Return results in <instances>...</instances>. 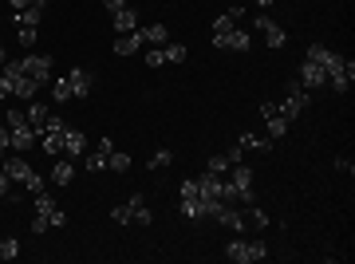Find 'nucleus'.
Returning a JSON list of instances; mask_svg holds the SVG:
<instances>
[{"instance_id":"obj_1","label":"nucleus","mask_w":355,"mask_h":264,"mask_svg":"<svg viewBox=\"0 0 355 264\" xmlns=\"http://www.w3.org/2000/svg\"><path fill=\"white\" fill-rule=\"evenodd\" d=\"M308 60L324 67V76H328V83H331L336 91H347V87H352V79H355V63H352V60H343L340 51L324 48V44H312V48H308Z\"/></svg>"},{"instance_id":"obj_2","label":"nucleus","mask_w":355,"mask_h":264,"mask_svg":"<svg viewBox=\"0 0 355 264\" xmlns=\"http://www.w3.org/2000/svg\"><path fill=\"white\" fill-rule=\"evenodd\" d=\"M91 87H95V76H91L87 67H71L67 76H60L55 83H51V99L55 103L83 99V95H91Z\"/></svg>"},{"instance_id":"obj_3","label":"nucleus","mask_w":355,"mask_h":264,"mask_svg":"<svg viewBox=\"0 0 355 264\" xmlns=\"http://www.w3.org/2000/svg\"><path fill=\"white\" fill-rule=\"evenodd\" d=\"M225 202H214V197H202V189H198V182L193 177H186L182 182V217L186 221H202V217H217V209H221Z\"/></svg>"},{"instance_id":"obj_4","label":"nucleus","mask_w":355,"mask_h":264,"mask_svg":"<svg viewBox=\"0 0 355 264\" xmlns=\"http://www.w3.org/2000/svg\"><path fill=\"white\" fill-rule=\"evenodd\" d=\"M51 225H67V213L55 205V197H51L48 189H40L36 193V217H32V237L48 233Z\"/></svg>"},{"instance_id":"obj_5","label":"nucleus","mask_w":355,"mask_h":264,"mask_svg":"<svg viewBox=\"0 0 355 264\" xmlns=\"http://www.w3.org/2000/svg\"><path fill=\"white\" fill-rule=\"evenodd\" d=\"M111 221H119V225H150L154 213H150V205H146V193H130L123 205H114Z\"/></svg>"},{"instance_id":"obj_6","label":"nucleus","mask_w":355,"mask_h":264,"mask_svg":"<svg viewBox=\"0 0 355 264\" xmlns=\"http://www.w3.org/2000/svg\"><path fill=\"white\" fill-rule=\"evenodd\" d=\"M304 83H300V79H292L288 87H284V99L277 103V111L284 114V118H288V123H296V118H300V114L308 111V95H304Z\"/></svg>"},{"instance_id":"obj_7","label":"nucleus","mask_w":355,"mask_h":264,"mask_svg":"<svg viewBox=\"0 0 355 264\" xmlns=\"http://www.w3.org/2000/svg\"><path fill=\"white\" fill-rule=\"evenodd\" d=\"M40 16H44V4H32V8H16L12 24H16V39L20 44H32L40 36Z\"/></svg>"},{"instance_id":"obj_8","label":"nucleus","mask_w":355,"mask_h":264,"mask_svg":"<svg viewBox=\"0 0 355 264\" xmlns=\"http://www.w3.org/2000/svg\"><path fill=\"white\" fill-rule=\"evenodd\" d=\"M8 139H12V150H32V142H36V130L32 123L24 118V111H8Z\"/></svg>"},{"instance_id":"obj_9","label":"nucleus","mask_w":355,"mask_h":264,"mask_svg":"<svg viewBox=\"0 0 355 264\" xmlns=\"http://www.w3.org/2000/svg\"><path fill=\"white\" fill-rule=\"evenodd\" d=\"M0 166H4V174L12 177V182H20V186L32 189V193H40V189H44V177H40L36 170L24 162V158H4Z\"/></svg>"},{"instance_id":"obj_10","label":"nucleus","mask_w":355,"mask_h":264,"mask_svg":"<svg viewBox=\"0 0 355 264\" xmlns=\"http://www.w3.org/2000/svg\"><path fill=\"white\" fill-rule=\"evenodd\" d=\"M268 256V245H261V240H229L225 245V261H233V264H253V261H265Z\"/></svg>"},{"instance_id":"obj_11","label":"nucleus","mask_w":355,"mask_h":264,"mask_svg":"<svg viewBox=\"0 0 355 264\" xmlns=\"http://www.w3.org/2000/svg\"><path fill=\"white\" fill-rule=\"evenodd\" d=\"M229 189H233V202H245L253 205V170L245 162H233V170H229Z\"/></svg>"},{"instance_id":"obj_12","label":"nucleus","mask_w":355,"mask_h":264,"mask_svg":"<svg viewBox=\"0 0 355 264\" xmlns=\"http://www.w3.org/2000/svg\"><path fill=\"white\" fill-rule=\"evenodd\" d=\"M0 76L12 83V95H20V99H28V103H32V95L40 91L36 79H28L24 71H20V60H16V63H4V71H0Z\"/></svg>"},{"instance_id":"obj_13","label":"nucleus","mask_w":355,"mask_h":264,"mask_svg":"<svg viewBox=\"0 0 355 264\" xmlns=\"http://www.w3.org/2000/svg\"><path fill=\"white\" fill-rule=\"evenodd\" d=\"M36 139H40V146H44L48 154H60V150H64V118H55V114H51L48 123L40 126Z\"/></svg>"},{"instance_id":"obj_14","label":"nucleus","mask_w":355,"mask_h":264,"mask_svg":"<svg viewBox=\"0 0 355 264\" xmlns=\"http://www.w3.org/2000/svg\"><path fill=\"white\" fill-rule=\"evenodd\" d=\"M190 55L186 44H162V48H146V63L150 67H166V63H182Z\"/></svg>"},{"instance_id":"obj_15","label":"nucleus","mask_w":355,"mask_h":264,"mask_svg":"<svg viewBox=\"0 0 355 264\" xmlns=\"http://www.w3.org/2000/svg\"><path fill=\"white\" fill-rule=\"evenodd\" d=\"M51 55H24V60H20V71H24L28 79H36L40 87H44V83H48L51 79Z\"/></svg>"},{"instance_id":"obj_16","label":"nucleus","mask_w":355,"mask_h":264,"mask_svg":"<svg viewBox=\"0 0 355 264\" xmlns=\"http://www.w3.org/2000/svg\"><path fill=\"white\" fill-rule=\"evenodd\" d=\"M261 118H265V126H268V139H284L288 134V118L277 111V103H261Z\"/></svg>"},{"instance_id":"obj_17","label":"nucleus","mask_w":355,"mask_h":264,"mask_svg":"<svg viewBox=\"0 0 355 264\" xmlns=\"http://www.w3.org/2000/svg\"><path fill=\"white\" fill-rule=\"evenodd\" d=\"M249 32H237V28H229V32H214V48L221 51H249Z\"/></svg>"},{"instance_id":"obj_18","label":"nucleus","mask_w":355,"mask_h":264,"mask_svg":"<svg viewBox=\"0 0 355 264\" xmlns=\"http://www.w3.org/2000/svg\"><path fill=\"white\" fill-rule=\"evenodd\" d=\"M111 150H114V142H111V139H99L95 154H91V158H83V166H87L91 174H99V170H107V162H111Z\"/></svg>"},{"instance_id":"obj_19","label":"nucleus","mask_w":355,"mask_h":264,"mask_svg":"<svg viewBox=\"0 0 355 264\" xmlns=\"http://www.w3.org/2000/svg\"><path fill=\"white\" fill-rule=\"evenodd\" d=\"M257 32H265V44L268 48H284V32H280V24L277 20H268V16H257Z\"/></svg>"},{"instance_id":"obj_20","label":"nucleus","mask_w":355,"mask_h":264,"mask_svg":"<svg viewBox=\"0 0 355 264\" xmlns=\"http://www.w3.org/2000/svg\"><path fill=\"white\" fill-rule=\"evenodd\" d=\"M64 150L71 154V158H79V154L87 150V134H83L79 126H67L64 123Z\"/></svg>"},{"instance_id":"obj_21","label":"nucleus","mask_w":355,"mask_h":264,"mask_svg":"<svg viewBox=\"0 0 355 264\" xmlns=\"http://www.w3.org/2000/svg\"><path fill=\"white\" fill-rule=\"evenodd\" d=\"M300 83L316 91V87H324V83H328V76H324V67H320V63L304 60V67H300Z\"/></svg>"},{"instance_id":"obj_22","label":"nucleus","mask_w":355,"mask_h":264,"mask_svg":"<svg viewBox=\"0 0 355 264\" xmlns=\"http://www.w3.org/2000/svg\"><path fill=\"white\" fill-rule=\"evenodd\" d=\"M146 48V39H142V32H127V36L114 39V55H135V51Z\"/></svg>"},{"instance_id":"obj_23","label":"nucleus","mask_w":355,"mask_h":264,"mask_svg":"<svg viewBox=\"0 0 355 264\" xmlns=\"http://www.w3.org/2000/svg\"><path fill=\"white\" fill-rule=\"evenodd\" d=\"M111 20H114V32H123V36H127V32H135V28H139V12H135V8H123V12H111Z\"/></svg>"},{"instance_id":"obj_24","label":"nucleus","mask_w":355,"mask_h":264,"mask_svg":"<svg viewBox=\"0 0 355 264\" xmlns=\"http://www.w3.org/2000/svg\"><path fill=\"white\" fill-rule=\"evenodd\" d=\"M217 221H221L225 229H233V233H245V225H249V221H245V213L229 209V205H221V209H217Z\"/></svg>"},{"instance_id":"obj_25","label":"nucleus","mask_w":355,"mask_h":264,"mask_svg":"<svg viewBox=\"0 0 355 264\" xmlns=\"http://www.w3.org/2000/svg\"><path fill=\"white\" fill-rule=\"evenodd\" d=\"M142 39H146L150 48H162V44H170V28H166V24H150V28H142Z\"/></svg>"},{"instance_id":"obj_26","label":"nucleus","mask_w":355,"mask_h":264,"mask_svg":"<svg viewBox=\"0 0 355 264\" xmlns=\"http://www.w3.org/2000/svg\"><path fill=\"white\" fill-rule=\"evenodd\" d=\"M24 118H28V123H32V130H36V134H40V126H44V123H48V118H51V111H48V107H44V103H32V107H28V111H24Z\"/></svg>"},{"instance_id":"obj_27","label":"nucleus","mask_w":355,"mask_h":264,"mask_svg":"<svg viewBox=\"0 0 355 264\" xmlns=\"http://www.w3.org/2000/svg\"><path fill=\"white\" fill-rule=\"evenodd\" d=\"M237 20H241V8H229V12H221L214 20V32H229V28H237Z\"/></svg>"},{"instance_id":"obj_28","label":"nucleus","mask_w":355,"mask_h":264,"mask_svg":"<svg viewBox=\"0 0 355 264\" xmlns=\"http://www.w3.org/2000/svg\"><path fill=\"white\" fill-rule=\"evenodd\" d=\"M71 177H76V166L71 162H55V170H51V182H55V186H67Z\"/></svg>"},{"instance_id":"obj_29","label":"nucleus","mask_w":355,"mask_h":264,"mask_svg":"<svg viewBox=\"0 0 355 264\" xmlns=\"http://www.w3.org/2000/svg\"><path fill=\"white\" fill-rule=\"evenodd\" d=\"M237 146H241V150H272V139H257V134H245L241 142H237Z\"/></svg>"},{"instance_id":"obj_30","label":"nucleus","mask_w":355,"mask_h":264,"mask_svg":"<svg viewBox=\"0 0 355 264\" xmlns=\"http://www.w3.org/2000/svg\"><path fill=\"white\" fill-rule=\"evenodd\" d=\"M205 170H209V174H229V170H233V158H229V154H217V158L205 162Z\"/></svg>"},{"instance_id":"obj_31","label":"nucleus","mask_w":355,"mask_h":264,"mask_svg":"<svg viewBox=\"0 0 355 264\" xmlns=\"http://www.w3.org/2000/svg\"><path fill=\"white\" fill-rule=\"evenodd\" d=\"M107 170H114V174H127L130 170V158L123 150H111V162H107Z\"/></svg>"},{"instance_id":"obj_32","label":"nucleus","mask_w":355,"mask_h":264,"mask_svg":"<svg viewBox=\"0 0 355 264\" xmlns=\"http://www.w3.org/2000/svg\"><path fill=\"white\" fill-rule=\"evenodd\" d=\"M12 256H20V240H16V237L0 240V261H12Z\"/></svg>"},{"instance_id":"obj_33","label":"nucleus","mask_w":355,"mask_h":264,"mask_svg":"<svg viewBox=\"0 0 355 264\" xmlns=\"http://www.w3.org/2000/svg\"><path fill=\"white\" fill-rule=\"evenodd\" d=\"M245 221H249L253 229H265L268 225V213H265V209H257V205H249V217H245Z\"/></svg>"},{"instance_id":"obj_34","label":"nucleus","mask_w":355,"mask_h":264,"mask_svg":"<svg viewBox=\"0 0 355 264\" xmlns=\"http://www.w3.org/2000/svg\"><path fill=\"white\" fill-rule=\"evenodd\" d=\"M170 162H174V154H170V150H158V154H154V158H150V170H154V174H158V170H166V166H170Z\"/></svg>"},{"instance_id":"obj_35","label":"nucleus","mask_w":355,"mask_h":264,"mask_svg":"<svg viewBox=\"0 0 355 264\" xmlns=\"http://www.w3.org/2000/svg\"><path fill=\"white\" fill-rule=\"evenodd\" d=\"M0 197H12V177L4 174V166H0Z\"/></svg>"},{"instance_id":"obj_36","label":"nucleus","mask_w":355,"mask_h":264,"mask_svg":"<svg viewBox=\"0 0 355 264\" xmlns=\"http://www.w3.org/2000/svg\"><path fill=\"white\" fill-rule=\"evenodd\" d=\"M12 146V139H8V126H0V158H4V150Z\"/></svg>"},{"instance_id":"obj_37","label":"nucleus","mask_w":355,"mask_h":264,"mask_svg":"<svg viewBox=\"0 0 355 264\" xmlns=\"http://www.w3.org/2000/svg\"><path fill=\"white\" fill-rule=\"evenodd\" d=\"M103 4H107V12H123L127 8V0H103Z\"/></svg>"},{"instance_id":"obj_38","label":"nucleus","mask_w":355,"mask_h":264,"mask_svg":"<svg viewBox=\"0 0 355 264\" xmlns=\"http://www.w3.org/2000/svg\"><path fill=\"white\" fill-rule=\"evenodd\" d=\"M12 8H32V4H44V0H8Z\"/></svg>"},{"instance_id":"obj_39","label":"nucleus","mask_w":355,"mask_h":264,"mask_svg":"<svg viewBox=\"0 0 355 264\" xmlns=\"http://www.w3.org/2000/svg\"><path fill=\"white\" fill-rule=\"evenodd\" d=\"M257 4H261V8H272V4H277V0H257Z\"/></svg>"},{"instance_id":"obj_40","label":"nucleus","mask_w":355,"mask_h":264,"mask_svg":"<svg viewBox=\"0 0 355 264\" xmlns=\"http://www.w3.org/2000/svg\"><path fill=\"white\" fill-rule=\"evenodd\" d=\"M0 63H4V44H0Z\"/></svg>"}]
</instances>
